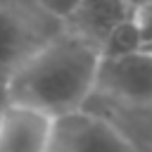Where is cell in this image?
I'll return each instance as SVG.
<instances>
[{
	"label": "cell",
	"mask_w": 152,
	"mask_h": 152,
	"mask_svg": "<svg viewBox=\"0 0 152 152\" xmlns=\"http://www.w3.org/2000/svg\"><path fill=\"white\" fill-rule=\"evenodd\" d=\"M100 52L74 33L36 45L10 76L12 102L52 119L83 109L95 90Z\"/></svg>",
	"instance_id": "obj_1"
},
{
	"label": "cell",
	"mask_w": 152,
	"mask_h": 152,
	"mask_svg": "<svg viewBox=\"0 0 152 152\" xmlns=\"http://www.w3.org/2000/svg\"><path fill=\"white\" fill-rule=\"evenodd\" d=\"M48 152H140V150L112 121L83 107L55 119Z\"/></svg>",
	"instance_id": "obj_2"
},
{
	"label": "cell",
	"mask_w": 152,
	"mask_h": 152,
	"mask_svg": "<svg viewBox=\"0 0 152 152\" xmlns=\"http://www.w3.org/2000/svg\"><path fill=\"white\" fill-rule=\"evenodd\" d=\"M93 95L128 107H152V50L142 48L124 57L100 59Z\"/></svg>",
	"instance_id": "obj_3"
},
{
	"label": "cell",
	"mask_w": 152,
	"mask_h": 152,
	"mask_svg": "<svg viewBox=\"0 0 152 152\" xmlns=\"http://www.w3.org/2000/svg\"><path fill=\"white\" fill-rule=\"evenodd\" d=\"M55 119L12 102L0 116V152H48Z\"/></svg>",
	"instance_id": "obj_4"
},
{
	"label": "cell",
	"mask_w": 152,
	"mask_h": 152,
	"mask_svg": "<svg viewBox=\"0 0 152 152\" xmlns=\"http://www.w3.org/2000/svg\"><path fill=\"white\" fill-rule=\"evenodd\" d=\"M133 14L135 12L124 0H81L66 21L71 26L69 33L90 43L100 52V45L104 43V38Z\"/></svg>",
	"instance_id": "obj_5"
},
{
	"label": "cell",
	"mask_w": 152,
	"mask_h": 152,
	"mask_svg": "<svg viewBox=\"0 0 152 152\" xmlns=\"http://www.w3.org/2000/svg\"><path fill=\"white\" fill-rule=\"evenodd\" d=\"M33 48L31 31L21 14L0 5V76H12Z\"/></svg>",
	"instance_id": "obj_6"
},
{
	"label": "cell",
	"mask_w": 152,
	"mask_h": 152,
	"mask_svg": "<svg viewBox=\"0 0 152 152\" xmlns=\"http://www.w3.org/2000/svg\"><path fill=\"white\" fill-rule=\"evenodd\" d=\"M145 48L142 40V31L138 24V17H128L126 21H121L100 45V59H114V57H124L131 52H138Z\"/></svg>",
	"instance_id": "obj_7"
},
{
	"label": "cell",
	"mask_w": 152,
	"mask_h": 152,
	"mask_svg": "<svg viewBox=\"0 0 152 152\" xmlns=\"http://www.w3.org/2000/svg\"><path fill=\"white\" fill-rule=\"evenodd\" d=\"M78 2L81 0H38V5L43 7V12H48L55 19H64V21L74 14V10H76Z\"/></svg>",
	"instance_id": "obj_8"
},
{
	"label": "cell",
	"mask_w": 152,
	"mask_h": 152,
	"mask_svg": "<svg viewBox=\"0 0 152 152\" xmlns=\"http://www.w3.org/2000/svg\"><path fill=\"white\" fill-rule=\"evenodd\" d=\"M135 17H138V24H140V31H142V40H145V45H152V0H150L142 10H138Z\"/></svg>",
	"instance_id": "obj_9"
},
{
	"label": "cell",
	"mask_w": 152,
	"mask_h": 152,
	"mask_svg": "<svg viewBox=\"0 0 152 152\" xmlns=\"http://www.w3.org/2000/svg\"><path fill=\"white\" fill-rule=\"evenodd\" d=\"M10 104H12V95H10V76H0V116L7 112Z\"/></svg>",
	"instance_id": "obj_10"
},
{
	"label": "cell",
	"mask_w": 152,
	"mask_h": 152,
	"mask_svg": "<svg viewBox=\"0 0 152 152\" xmlns=\"http://www.w3.org/2000/svg\"><path fill=\"white\" fill-rule=\"evenodd\" d=\"M124 2H126V5H128L133 12H138V10H142V7H145L150 0H124Z\"/></svg>",
	"instance_id": "obj_11"
},
{
	"label": "cell",
	"mask_w": 152,
	"mask_h": 152,
	"mask_svg": "<svg viewBox=\"0 0 152 152\" xmlns=\"http://www.w3.org/2000/svg\"><path fill=\"white\" fill-rule=\"evenodd\" d=\"M145 48H147V50H152V45H145Z\"/></svg>",
	"instance_id": "obj_12"
}]
</instances>
